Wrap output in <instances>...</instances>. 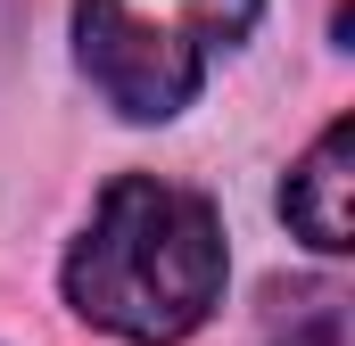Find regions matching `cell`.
Here are the masks:
<instances>
[{
    "label": "cell",
    "mask_w": 355,
    "mask_h": 346,
    "mask_svg": "<svg viewBox=\"0 0 355 346\" xmlns=\"http://www.w3.org/2000/svg\"><path fill=\"white\" fill-rule=\"evenodd\" d=\"M223 223L198 190L124 173L99 190L83 239L67 248V305L132 346H182L223 305Z\"/></svg>",
    "instance_id": "6da1fadb"
},
{
    "label": "cell",
    "mask_w": 355,
    "mask_h": 346,
    "mask_svg": "<svg viewBox=\"0 0 355 346\" xmlns=\"http://www.w3.org/2000/svg\"><path fill=\"white\" fill-rule=\"evenodd\" d=\"M257 17L265 0H83L75 58L116 116L166 124L198 99L215 58H232L257 33Z\"/></svg>",
    "instance_id": "7a4b0ae2"
},
{
    "label": "cell",
    "mask_w": 355,
    "mask_h": 346,
    "mask_svg": "<svg viewBox=\"0 0 355 346\" xmlns=\"http://www.w3.org/2000/svg\"><path fill=\"white\" fill-rule=\"evenodd\" d=\"M355 124L339 116L306 157L297 173L281 181V215H289V231L306 239V248H322V256H347L355 248Z\"/></svg>",
    "instance_id": "3957f363"
},
{
    "label": "cell",
    "mask_w": 355,
    "mask_h": 346,
    "mask_svg": "<svg viewBox=\"0 0 355 346\" xmlns=\"http://www.w3.org/2000/svg\"><path fill=\"white\" fill-rule=\"evenodd\" d=\"M281 305H289V346H347V297L339 289H297Z\"/></svg>",
    "instance_id": "277c9868"
}]
</instances>
